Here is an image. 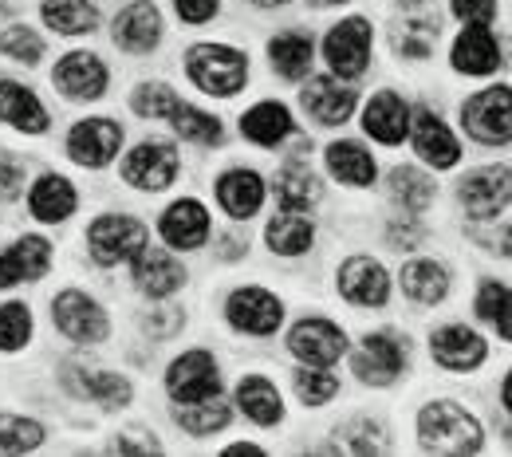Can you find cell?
Listing matches in <instances>:
<instances>
[{
	"instance_id": "6da1fadb",
	"label": "cell",
	"mask_w": 512,
	"mask_h": 457,
	"mask_svg": "<svg viewBox=\"0 0 512 457\" xmlns=\"http://www.w3.org/2000/svg\"><path fill=\"white\" fill-rule=\"evenodd\" d=\"M418 446L426 454L465 457L485 450V434H481V422L465 406L442 398V402H430L418 414Z\"/></svg>"
},
{
	"instance_id": "7a4b0ae2",
	"label": "cell",
	"mask_w": 512,
	"mask_h": 457,
	"mask_svg": "<svg viewBox=\"0 0 512 457\" xmlns=\"http://www.w3.org/2000/svg\"><path fill=\"white\" fill-rule=\"evenodd\" d=\"M186 75L193 79L197 91L233 99L249 83V56L229 44H193L186 52Z\"/></svg>"
},
{
	"instance_id": "3957f363",
	"label": "cell",
	"mask_w": 512,
	"mask_h": 457,
	"mask_svg": "<svg viewBox=\"0 0 512 457\" xmlns=\"http://www.w3.org/2000/svg\"><path fill=\"white\" fill-rule=\"evenodd\" d=\"M150 245V233L138 217L127 213H103L87 225V249H91V261L103 264V268H115V264L134 261L142 249Z\"/></svg>"
},
{
	"instance_id": "277c9868",
	"label": "cell",
	"mask_w": 512,
	"mask_h": 457,
	"mask_svg": "<svg viewBox=\"0 0 512 457\" xmlns=\"http://www.w3.org/2000/svg\"><path fill=\"white\" fill-rule=\"evenodd\" d=\"M461 127L481 146H509L512 138V95L509 83L485 87L461 103Z\"/></svg>"
},
{
	"instance_id": "5b68a950",
	"label": "cell",
	"mask_w": 512,
	"mask_h": 457,
	"mask_svg": "<svg viewBox=\"0 0 512 457\" xmlns=\"http://www.w3.org/2000/svg\"><path fill=\"white\" fill-rule=\"evenodd\" d=\"M178 146L166 142V138H142L127 158H123V182L130 190H142V194H162L174 186L178 178Z\"/></svg>"
},
{
	"instance_id": "8992f818",
	"label": "cell",
	"mask_w": 512,
	"mask_h": 457,
	"mask_svg": "<svg viewBox=\"0 0 512 457\" xmlns=\"http://www.w3.org/2000/svg\"><path fill=\"white\" fill-rule=\"evenodd\" d=\"M371 48H375V32L371 20L363 16H347L323 36V60L335 79H359L371 67Z\"/></svg>"
},
{
	"instance_id": "52a82bcc",
	"label": "cell",
	"mask_w": 512,
	"mask_h": 457,
	"mask_svg": "<svg viewBox=\"0 0 512 457\" xmlns=\"http://www.w3.org/2000/svg\"><path fill=\"white\" fill-rule=\"evenodd\" d=\"M457 201L465 205V213L473 221H497L505 217L512 201V174L509 166H485V170H473L457 182Z\"/></svg>"
},
{
	"instance_id": "ba28073f",
	"label": "cell",
	"mask_w": 512,
	"mask_h": 457,
	"mask_svg": "<svg viewBox=\"0 0 512 457\" xmlns=\"http://www.w3.org/2000/svg\"><path fill=\"white\" fill-rule=\"evenodd\" d=\"M52 324L64 331L71 343H103L111 335V320L103 312V304L79 288H67L52 300Z\"/></svg>"
},
{
	"instance_id": "9c48e42d",
	"label": "cell",
	"mask_w": 512,
	"mask_h": 457,
	"mask_svg": "<svg viewBox=\"0 0 512 457\" xmlns=\"http://www.w3.org/2000/svg\"><path fill=\"white\" fill-rule=\"evenodd\" d=\"M351 371L367 387H390L406 371V343L390 331H367L359 351L351 355Z\"/></svg>"
},
{
	"instance_id": "30bf717a",
	"label": "cell",
	"mask_w": 512,
	"mask_h": 457,
	"mask_svg": "<svg viewBox=\"0 0 512 457\" xmlns=\"http://www.w3.org/2000/svg\"><path fill=\"white\" fill-rule=\"evenodd\" d=\"M119 150H123V127L115 119H103V115L75 123L67 134V158L75 166H87V170L111 166L119 158Z\"/></svg>"
},
{
	"instance_id": "8fae6325",
	"label": "cell",
	"mask_w": 512,
	"mask_h": 457,
	"mask_svg": "<svg viewBox=\"0 0 512 457\" xmlns=\"http://www.w3.org/2000/svg\"><path fill=\"white\" fill-rule=\"evenodd\" d=\"M166 394L174 402H201V398H213L221 394V367L213 359V351H186L170 363L166 371Z\"/></svg>"
},
{
	"instance_id": "7c38bea8",
	"label": "cell",
	"mask_w": 512,
	"mask_h": 457,
	"mask_svg": "<svg viewBox=\"0 0 512 457\" xmlns=\"http://www.w3.org/2000/svg\"><path fill=\"white\" fill-rule=\"evenodd\" d=\"M225 320L233 331L241 335H272L280 320H284V304L276 292L249 284V288H237L229 300H225Z\"/></svg>"
},
{
	"instance_id": "4fadbf2b",
	"label": "cell",
	"mask_w": 512,
	"mask_h": 457,
	"mask_svg": "<svg viewBox=\"0 0 512 457\" xmlns=\"http://www.w3.org/2000/svg\"><path fill=\"white\" fill-rule=\"evenodd\" d=\"M52 83L71 103H95V99L107 95L111 71L95 52H67V56H60L56 71H52Z\"/></svg>"
},
{
	"instance_id": "5bb4252c",
	"label": "cell",
	"mask_w": 512,
	"mask_h": 457,
	"mask_svg": "<svg viewBox=\"0 0 512 457\" xmlns=\"http://www.w3.org/2000/svg\"><path fill=\"white\" fill-rule=\"evenodd\" d=\"M288 351L308 367H331L347 355V331L331 320H320V316L300 320L288 331Z\"/></svg>"
},
{
	"instance_id": "9a60e30c",
	"label": "cell",
	"mask_w": 512,
	"mask_h": 457,
	"mask_svg": "<svg viewBox=\"0 0 512 457\" xmlns=\"http://www.w3.org/2000/svg\"><path fill=\"white\" fill-rule=\"evenodd\" d=\"M406 138H414V154H418L426 166H434V170H453V166L461 162L457 138H453V131L442 123V115L430 111V107L410 111V134H406Z\"/></svg>"
},
{
	"instance_id": "2e32d148",
	"label": "cell",
	"mask_w": 512,
	"mask_h": 457,
	"mask_svg": "<svg viewBox=\"0 0 512 457\" xmlns=\"http://www.w3.org/2000/svg\"><path fill=\"white\" fill-rule=\"evenodd\" d=\"M64 387L75 398H91L99 402L103 410H123L134 398L127 375H115V371H103V367H83V363H67L64 367Z\"/></svg>"
},
{
	"instance_id": "e0dca14e",
	"label": "cell",
	"mask_w": 512,
	"mask_h": 457,
	"mask_svg": "<svg viewBox=\"0 0 512 457\" xmlns=\"http://www.w3.org/2000/svg\"><path fill=\"white\" fill-rule=\"evenodd\" d=\"M430 355L438 367H446L453 375H469L485 363L489 355V343L465 324H446L430 335Z\"/></svg>"
},
{
	"instance_id": "ac0fdd59",
	"label": "cell",
	"mask_w": 512,
	"mask_h": 457,
	"mask_svg": "<svg viewBox=\"0 0 512 457\" xmlns=\"http://www.w3.org/2000/svg\"><path fill=\"white\" fill-rule=\"evenodd\" d=\"M111 40L127 52V56H150L162 44V12L154 0H134L127 4L115 24H111Z\"/></svg>"
},
{
	"instance_id": "d6986e66",
	"label": "cell",
	"mask_w": 512,
	"mask_h": 457,
	"mask_svg": "<svg viewBox=\"0 0 512 457\" xmlns=\"http://www.w3.org/2000/svg\"><path fill=\"white\" fill-rule=\"evenodd\" d=\"M355 103H359L355 91H351L343 79H335V75H316V79H308L304 91H300V107L308 111V119H312L316 127H343V123L351 119Z\"/></svg>"
},
{
	"instance_id": "ffe728a7",
	"label": "cell",
	"mask_w": 512,
	"mask_h": 457,
	"mask_svg": "<svg viewBox=\"0 0 512 457\" xmlns=\"http://www.w3.org/2000/svg\"><path fill=\"white\" fill-rule=\"evenodd\" d=\"M209 209L197 201V197H182L174 205H166V213L158 217V233L170 249H182V253H193L209 241Z\"/></svg>"
},
{
	"instance_id": "44dd1931",
	"label": "cell",
	"mask_w": 512,
	"mask_h": 457,
	"mask_svg": "<svg viewBox=\"0 0 512 457\" xmlns=\"http://www.w3.org/2000/svg\"><path fill=\"white\" fill-rule=\"evenodd\" d=\"M339 292L355 308H383L390 300V272L371 257H351L339 268Z\"/></svg>"
},
{
	"instance_id": "7402d4cb",
	"label": "cell",
	"mask_w": 512,
	"mask_h": 457,
	"mask_svg": "<svg viewBox=\"0 0 512 457\" xmlns=\"http://www.w3.org/2000/svg\"><path fill=\"white\" fill-rule=\"evenodd\" d=\"M438 36H442L438 12L426 8V4H414V8L402 12V20L394 24L390 48H394V56H402V60H430L434 48H438Z\"/></svg>"
},
{
	"instance_id": "603a6c76",
	"label": "cell",
	"mask_w": 512,
	"mask_h": 457,
	"mask_svg": "<svg viewBox=\"0 0 512 457\" xmlns=\"http://www.w3.org/2000/svg\"><path fill=\"white\" fill-rule=\"evenodd\" d=\"M449 60H453V71H461V75H493L505 64V52L489 24H465L461 36L453 40Z\"/></svg>"
},
{
	"instance_id": "cb8c5ba5",
	"label": "cell",
	"mask_w": 512,
	"mask_h": 457,
	"mask_svg": "<svg viewBox=\"0 0 512 457\" xmlns=\"http://www.w3.org/2000/svg\"><path fill=\"white\" fill-rule=\"evenodd\" d=\"M130 264H134L138 292H146L150 300H166L186 284V264L178 261L174 253H166V249H150L146 245Z\"/></svg>"
},
{
	"instance_id": "d4e9b609",
	"label": "cell",
	"mask_w": 512,
	"mask_h": 457,
	"mask_svg": "<svg viewBox=\"0 0 512 457\" xmlns=\"http://www.w3.org/2000/svg\"><path fill=\"white\" fill-rule=\"evenodd\" d=\"M323 162H327V174H331L335 182L351 186V190H367V186H375L379 166H375V154H371L363 142L339 138V142H331V146L323 150Z\"/></svg>"
},
{
	"instance_id": "484cf974",
	"label": "cell",
	"mask_w": 512,
	"mask_h": 457,
	"mask_svg": "<svg viewBox=\"0 0 512 457\" xmlns=\"http://www.w3.org/2000/svg\"><path fill=\"white\" fill-rule=\"evenodd\" d=\"M363 131L383 146H398L410 134V103L398 91H379L363 107Z\"/></svg>"
},
{
	"instance_id": "4316f807",
	"label": "cell",
	"mask_w": 512,
	"mask_h": 457,
	"mask_svg": "<svg viewBox=\"0 0 512 457\" xmlns=\"http://www.w3.org/2000/svg\"><path fill=\"white\" fill-rule=\"evenodd\" d=\"M217 205H221L233 221L256 217L260 205H264V178H260L256 170H245V166L225 170V174L217 178Z\"/></svg>"
},
{
	"instance_id": "83f0119b",
	"label": "cell",
	"mask_w": 512,
	"mask_h": 457,
	"mask_svg": "<svg viewBox=\"0 0 512 457\" xmlns=\"http://www.w3.org/2000/svg\"><path fill=\"white\" fill-rule=\"evenodd\" d=\"M0 123H8L12 131H24V134H44L52 119H48V111L36 99L32 87L12 83V79H0Z\"/></svg>"
},
{
	"instance_id": "f1b7e54d",
	"label": "cell",
	"mask_w": 512,
	"mask_h": 457,
	"mask_svg": "<svg viewBox=\"0 0 512 457\" xmlns=\"http://www.w3.org/2000/svg\"><path fill=\"white\" fill-rule=\"evenodd\" d=\"M75 205H79V194H75V186L67 182L64 174H44L28 190V209L44 225H64L67 217L75 213Z\"/></svg>"
},
{
	"instance_id": "f546056e",
	"label": "cell",
	"mask_w": 512,
	"mask_h": 457,
	"mask_svg": "<svg viewBox=\"0 0 512 457\" xmlns=\"http://www.w3.org/2000/svg\"><path fill=\"white\" fill-rule=\"evenodd\" d=\"M292 131H296L292 111L284 103H272V99L256 103L241 115V134L256 146H264V150H276L284 138H292Z\"/></svg>"
},
{
	"instance_id": "4dcf8cb0",
	"label": "cell",
	"mask_w": 512,
	"mask_h": 457,
	"mask_svg": "<svg viewBox=\"0 0 512 457\" xmlns=\"http://www.w3.org/2000/svg\"><path fill=\"white\" fill-rule=\"evenodd\" d=\"M316 241V225L300 213V209H284L280 217H272L264 225V245L276 253V257H304Z\"/></svg>"
},
{
	"instance_id": "1f68e13d",
	"label": "cell",
	"mask_w": 512,
	"mask_h": 457,
	"mask_svg": "<svg viewBox=\"0 0 512 457\" xmlns=\"http://www.w3.org/2000/svg\"><path fill=\"white\" fill-rule=\"evenodd\" d=\"M323 197L320 174L304 162V158H288L276 174V201L284 209H312Z\"/></svg>"
},
{
	"instance_id": "d6a6232c",
	"label": "cell",
	"mask_w": 512,
	"mask_h": 457,
	"mask_svg": "<svg viewBox=\"0 0 512 457\" xmlns=\"http://www.w3.org/2000/svg\"><path fill=\"white\" fill-rule=\"evenodd\" d=\"M52 268V245L36 233H24L12 249H4V272L12 284H36Z\"/></svg>"
},
{
	"instance_id": "836d02e7",
	"label": "cell",
	"mask_w": 512,
	"mask_h": 457,
	"mask_svg": "<svg viewBox=\"0 0 512 457\" xmlns=\"http://www.w3.org/2000/svg\"><path fill=\"white\" fill-rule=\"evenodd\" d=\"M237 406H241V414L256 422V426H276L280 418H284V398L276 391V383L272 379H264V375H245L241 379V387H237Z\"/></svg>"
},
{
	"instance_id": "e575fe53",
	"label": "cell",
	"mask_w": 512,
	"mask_h": 457,
	"mask_svg": "<svg viewBox=\"0 0 512 457\" xmlns=\"http://www.w3.org/2000/svg\"><path fill=\"white\" fill-rule=\"evenodd\" d=\"M40 16L56 36H91L99 28V8L91 0H44Z\"/></svg>"
},
{
	"instance_id": "d590c367",
	"label": "cell",
	"mask_w": 512,
	"mask_h": 457,
	"mask_svg": "<svg viewBox=\"0 0 512 457\" xmlns=\"http://www.w3.org/2000/svg\"><path fill=\"white\" fill-rule=\"evenodd\" d=\"M312 56H316V44L308 32H280L268 40L272 71H280L284 79H304L312 71Z\"/></svg>"
},
{
	"instance_id": "8d00e7d4",
	"label": "cell",
	"mask_w": 512,
	"mask_h": 457,
	"mask_svg": "<svg viewBox=\"0 0 512 457\" xmlns=\"http://www.w3.org/2000/svg\"><path fill=\"white\" fill-rule=\"evenodd\" d=\"M402 292L414 304H442L449 296V272L438 261H410L402 268Z\"/></svg>"
},
{
	"instance_id": "74e56055",
	"label": "cell",
	"mask_w": 512,
	"mask_h": 457,
	"mask_svg": "<svg viewBox=\"0 0 512 457\" xmlns=\"http://www.w3.org/2000/svg\"><path fill=\"white\" fill-rule=\"evenodd\" d=\"M386 194H390V201H398L402 209L422 213V209L434 201L438 186H434V178L422 174L418 166H394V170L386 174Z\"/></svg>"
},
{
	"instance_id": "f35d334b",
	"label": "cell",
	"mask_w": 512,
	"mask_h": 457,
	"mask_svg": "<svg viewBox=\"0 0 512 457\" xmlns=\"http://www.w3.org/2000/svg\"><path fill=\"white\" fill-rule=\"evenodd\" d=\"M229 418H233V410L221 402V394L201 398V402H178V410H174V422H178L186 434H193V438H209V434L225 430Z\"/></svg>"
},
{
	"instance_id": "ab89813d",
	"label": "cell",
	"mask_w": 512,
	"mask_h": 457,
	"mask_svg": "<svg viewBox=\"0 0 512 457\" xmlns=\"http://www.w3.org/2000/svg\"><path fill=\"white\" fill-rule=\"evenodd\" d=\"M44 446V426L24 414H0V457L32 454Z\"/></svg>"
},
{
	"instance_id": "60d3db41",
	"label": "cell",
	"mask_w": 512,
	"mask_h": 457,
	"mask_svg": "<svg viewBox=\"0 0 512 457\" xmlns=\"http://www.w3.org/2000/svg\"><path fill=\"white\" fill-rule=\"evenodd\" d=\"M170 123H174V131L182 134L186 142H197V146H217V142L225 138L221 119H217V115L197 111V107H190V103H178V107H174V115H170Z\"/></svg>"
},
{
	"instance_id": "b9f144b4",
	"label": "cell",
	"mask_w": 512,
	"mask_h": 457,
	"mask_svg": "<svg viewBox=\"0 0 512 457\" xmlns=\"http://www.w3.org/2000/svg\"><path fill=\"white\" fill-rule=\"evenodd\" d=\"M477 320H485L489 327H497L501 339L512 335L509 324V284L505 280H485L477 288Z\"/></svg>"
},
{
	"instance_id": "7bdbcfd3",
	"label": "cell",
	"mask_w": 512,
	"mask_h": 457,
	"mask_svg": "<svg viewBox=\"0 0 512 457\" xmlns=\"http://www.w3.org/2000/svg\"><path fill=\"white\" fill-rule=\"evenodd\" d=\"M28 339H32V308L20 304V300L0 304V351H4V355L24 351Z\"/></svg>"
},
{
	"instance_id": "ee69618b",
	"label": "cell",
	"mask_w": 512,
	"mask_h": 457,
	"mask_svg": "<svg viewBox=\"0 0 512 457\" xmlns=\"http://www.w3.org/2000/svg\"><path fill=\"white\" fill-rule=\"evenodd\" d=\"M292 387H296V394H300V402L304 406H327L335 394H339V379L327 371V367H300L296 375H292Z\"/></svg>"
},
{
	"instance_id": "f6af8a7d",
	"label": "cell",
	"mask_w": 512,
	"mask_h": 457,
	"mask_svg": "<svg viewBox=\"0 0 512 457\" xmlns=\"http://www.w3.org/2000/svg\"><path fill=\"white\" fill-rule=\"evenodd\" d=\"M178 103L182 99H178V91L170 83H138V91L130 95V107L142 119H170Z\"/></svg>"
},
{
	"instance_id": "bcb514c9",
	"label": "cell",
	"mask_w": 512,
	"mask_h": 457,
	"mask_svg": "<svg viewBox=\"0 0 512 457\" xmlns=\"http://www.w3.org/2000/svg\"><path fill=\"white\" fill-rule=\"evenodd\" d=\"M0 56H8V60H16V64L36 67L44 60V40H40L28 24H12V28L0 32Z\"/></svg>"
},
{
	"instance_id": "7dc6e473",
	"label": "cell",
	"mask_w": 512,
	"mask_h": 457,
	"mask_svg": "<svg viewBox=\"0 0 512 457\" xmlns=\"http://www.w3.org/2000/svg\"><path fill=\"white\" fill-rule=\"evenodd\" d=\"M335 438H339V450H347V454H386V434L367 418L347 422L343 430H335Z\"/></svg>"
},
{
	"instance_id": "c3c4849f",
	"label": "cell",
	"mask_w": 512,
	"mask_h": 457,
	"mask_svg": "<svg viewBox=\"0 0 512 457\" xmlns=\"http://www.w3.org/2000/svg\"><path fill=\"white\" fill-rule=\"evenodd\" d=\"M422 237H426V229H422L418 217H394V221L386 225V241H390V249H418Z\"/></svg>"
},
{
	"instance_id": "681fc988",
	"label": "cell",
	"mask_w": 512,
	"mask_h": 457,
	"mask_svg": "<svg viewBox=\"0 0 512 457\" xmlns=\"http://www.w3.org/2000/svg\"><path fill=\"white\" fill-rule=\"evenodd\" d=\"M24 194V162L16 154H0V205Z\"/></svg>"
},
{
	"instance_id": "f907efd6",
	"label": "cell",
	"mask_w": 512,
	"mask_h": 457,
	"mask_svg": "<svg viewBox=\"0 0 512 457\" xmlns=\"http://www.w3.org/2000/svg\"><path fill=\"white\" fill-rule=\"evenodd\" d=\"M449 8L461 24H493L497 16V0H449Z\"/></svg>"
},
{
	"instance_id": "816d5d0a",
	"label": "cell",
	"mask_w": 512,
	"mask_h": 457,
	"mask_svg": "<svg viewBox=\"0 0 512 457\" xmlns=\"http://www.w3.org/2000/svg\"><path fill=\"white\" fill-rule=\"evenodd\" d=\"M186 324V316L178 312V308H162V312H150L146 320H142V331L150 335V339H170L174 331H182Z\"/></svg>"
},
{
	"instance_id": "f5cc1de1",
	"label": "cell",
	"mask_w": 512,
	"mask_h": 457,
	"mask_svg": "<svg viewBox=\"0 0 512 457\" xmlns=\"http://www.w3.org/2000/svg\"><path fill=\"white\" fill-rule=\"evenodd\" d=\"M174 12L186 24H209L221 12V0H174Z\"/></svg>"
},
{
	"instance_id": "db71d44e",
	"label": "cell",
	"mask_w": 512,
	"mask_h": 457,
	"mask_svg": "<svg viewBox=\"0 0 512 457\" xmlns=\"http://www.w3.org/2000/svg\"><path fill=\"white\" fill-rule=\"evenodd\" d=\"M111 454H162V446L154 442V434H115Z\"/></svg>"
},
{
	"instance_id": "11a10c76",
	"label": "cell",
	"mask_w": 512,
	"mask_h": 457,
	"mask_svg": "<svg viewBox=\"0 0 512 457\" xmlns=\"http://www.w3.org/2000/svg\"><path fill=\"white\" fill-rule=\"evenodd\" d=\"M221 245H225V249H221V257H225V261H233V257H241V249H245V241H241V237H225Z\"/></svg>"
},
{
	"instance_id": "9f6ffc18",
	"label": "cell",
	"mask_w": 512,
	"mask_h": 457,
	"mask_svg": "<svg viewBox=\"0 0 512 457\" xmlns=\"http://www.w3.org/2000/svg\"><path fill=\"white\" fill-rule=\"evenodd\" d=\"M225 454H229V457H241V454H253V457H260V454H264V450H260V446H229V450H225Z\"/></svg>"
},
{
	"instance_id": "6f0895ef",
	"label": "cell",
	"mask_w": 512,
	"mask_h": 457,
	"mask_svg": "<svg viewBox=\"0 0 512 457\" xmlns=\"http://www.w3.org/2000/svg\"><path fill=\"white\" fill-rule=\"evenodd\" d=\"M4 288H12V280H8V272H4V249H0V292Z\"/></svg>"
},
{
	"instance_id": "680465c9",
	"label": "cell",
	"mask_w": 512,
	"mask_h": 457,
	"mask_svg": "<svg viewBox=\"0 0 512 457\" xmlns=\"http://www.w3.org/2000/svg\"><path fill=\"white\" fill-rule=\"evenodd\" d=\"M256 8H276V4H288V0H253Z\"/></svg>"
},
{
	"instance_id": "91938a15",
	"label": "cell",
	"mask_w": 512,
	"mask_h": 457,
	"mask_svg": "<svg viewBox=\"0 0 512 457\" xmlns=\"http://www.w3.org/2000/svg\"><path fill=\"white\" fill-rule=\"evenodd\" d=\"M316 8H331V4H347V0H312Z\"/></svg>"
},
{
	"instance_id": "94428289",
	"label": "cell",
	"mask_w": 512,
	"mask_h": 457,
	"mask_svg": "<svg viewBox=\"0 0 512 457\" xmlns=\"http://www.w3.org/2000/svg\"><path fill=\"white\" fill-rule=\"evenodd\" d=\"M4 12H8V0H0V16H4Z\"/></svg>"
}]
</instances>
